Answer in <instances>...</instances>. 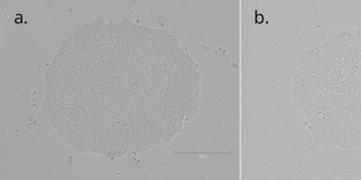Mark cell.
I'll return each mask as SVG.
<instances>
[{"instance_id": "obj_1", "label": "cell", "mask_w": 361, "mask_h": 180, "mask_svg": "<svg viewBox=\"0 0 361 180\" xmlns=\"http://www.w3.org/2000/svg\"><path fill=\"white\" fill-rule=\"evenodd\" d=\"M42 114L81 153L116 160L168 145L199 112V64L165 30L87 22L45 72Z\"/></svg>"}, {"instance_id": "obj_2", "label": "cell", "mask_w": 361, "mask_h": 180, "mask_svg": "<svg viewBox=\"0 0 361 180\" xmlns=\"http://www.w3.org/2000/svg\"><path fill=\"white\" fill-rule=\"evenodd\" d=\"M293 98L314 143L361 146V30L337 33L310 49L296 68Z\"/></svg>"}]
</instances>
